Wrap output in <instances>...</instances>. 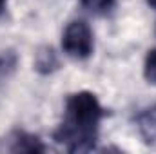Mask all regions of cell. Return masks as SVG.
Returning <instances> with one entry per match:
<instances>
[{"label":"cell","mask_w":156,"mask_h":154,"mask_svg":"<svg viewBox=\"0 0 156 154\" xmlns=\"http://www.w3.org/2000/svg\"><path fill=\"white\" fill-rule=\"evenodd\" d=\"M104 116L105 111L93 93H73L66 100L64 114L53 132V140L67 152H89L98 142Z\"/></svg>","instance_id":"obj_1"},{"label":"cell","mask_w":156,"mask_h":154,"mask_svg":"<svg viewBox=\"0 0 156 154\" xmlns=\"http://www.w3.org/2000/svg\"><path fill=\"white\" fill-rule=\"evenodd\" d=\"M62 49L75 60H87L94 51V40L89 24L83 20H73L67 24L62 35Z\"/></svg>","instance_id":"obj_2"},{"label":"cell","mask_w":156,"mask_h":154,"mask_svg":"<svg viewBox=\"0 0 156 154\" xmlns=\"http://www.w3.org/2000/svg\"><path fill=\"white\" fill-rule=\"evenodd\" d=\"M4 151L9 152H45V145L42 143V140L26 131H13L4 140Z\"/></svg>","instance_id":"obj_3"},{"label":"cell","mask_w":156,"mask_h":154,"mask_svg":"<svg viewBox=\"0 0 156 154\" xmlns=\"http://www.w3.org/2000/svg\"><path fill=\"white\" fill-rule=\"evenodd\" d=\"M136 121H138V129H140V134L144 136V140L149 145L156 143V107L142 111L136 118Z\"/></svg>","instance_id":"obj_4"},{"label":"cell","mask_w":156,"mask_h":154,"mask_svg":"<svg viewBox=\"0 0 156 154\" xmlns=\"http://www.w3.org/2000/svg\"><path fill=\"white\" fill-rule=\"evenodd\" d=\"M35 69L40 75H51L58 69V56L53 47H42L35 58Z\"/></svg>","instance_id":"obj_5"},{"label":"cell","mask_w":156,"mask_h":154,"mask_svg":"<svg viewBox=\"0 0 156 154\" xmlns=\"http://www.w3.org/2000/svg\"><path fill=\"white\" fill-rule=\"evenodd\" d=\"M80 5L93 16H107L116 7V0H80Z\"/></svg>","instance_id":"obj_6"},{"label":"cell","mask_w":156,"mask_h":154,"mask_svg":"<svg viewBox=\"0 0 156 154\" xmlns=\"http://www.w3.org/2000/svg\"><path fill=\"white\" fill-rule=\"evenodd\" d=\"M144 76L145 80L156 85V49H151L145 56V62H144Z\"/></svg>","instance_id":"obj_7"},{"label":"cell","mask_w":156,"mask_h":154,"mask_svg":"<svg viewBox=\"0 0 156 154\" xmlns=\"http://www.w3.org/2000/svg\"><path fill=\"white\" fill-rule=\"evenodd\" d=\"M16 67V54L13 51H2L0 53V76H7Z\"/></svg>","instance_id":"obj_8"},{"label":"cell","mask_w":156,"mask_h":154,"mask_svg":"<svg viewBox=\"0 0 156 154\" xmlns=\"http://www.w3.org/2000/svg\"><path fill=\"white\" fill-rule=\"evenodd\" d=\"M145 2H147V5H149V7H153V9L156 11V0H145Z\"/></svg>","instance_id":"obj_9"},{"label":"cell","mask_w":156,"mask_h":154,"mask_svg":"<svg viewBox=\"0 0 156 154\" xmlns=\"http://www.w3.org/2000/svg\"><path fill=\"white\" fill-rule=\"evenodd\" d=\"M5 4H7V0H0V13L5 9Z\"/></svg>","instance_id":"obj_10"}]
</instances>
